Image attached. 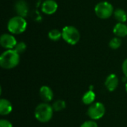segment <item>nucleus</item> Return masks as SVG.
<instances>
[{"label": "nucleus", "instance_id": "nucleus-6", "mask_svg": "<svg viewBox=\"0 0 127 127\" xmlns=\"http://www.w3.org/2000/svg\"><path fill=\"white\" fill-rule=\"evenodd\" d=\"M106 113V107L103 103L100 102H95L89 106L87 114L89 117L93 120L97 121L101 119Z\"/></svg>", "mask_w": 127, "mask_h": 127}, {"label": "nucleus", "instance_id": "nucleus-22", "mask_svg": "<svg viewBox=\"0 0 127 127\" xmlns=\"http://www.w3.org/2000/svg\"><path fill=\"white\" fill-rule=\"evenodd\" d=\"M122 71H123V73L125 75V77H127V58L124 61V63L122 64Z\"/></svg>", "mask_w": 127, "mask_h": 127}, {"label": "nucleus", "instance_id": "nucleus-16", "mask_svg": "<svg viewBox=\"0 0 127 127\" xmlns=\"http://www.w3.org/2000/svg\"><path fill=\"white\" fill-rule=\"evenodd\" d=\"M54 112H60L65 109L66 103L63 100H57L51 105Z\"/></svg>", "mask_w": 127, "mask_h": 127}, {"label": "nucleus", "instance_id": "nucleus-21", "mask_svg": "<svg viewBox=\"0 0 127 127\" xmlns=\"http://www.w3.org/2000/svg\"><path fill=\"white\" fill-rule=\"evenodd\" d=\"M0 127H13V124L7 120L1 119L0 121Z\"/></svg>", "mask_w": 127, "mask_h": 127}, {"label": "nucleus", "instance_id": "nucleus-8", "mask_svg": "<svg viewBox=\"0 0 127 127\" xmlns=\"http://www.w3.org/2000/svg\"><path fill=\"white\" fill-rule=\"evenodd\" d=\"M41 7L42 11L44 13L47 15H51L57 11L58 8V4L54 0H45L42 2Z\"/></svg>", "mask_w": 127, "mask_h": 127}, {"label": "nucleus", "instance_id": "nucleus-23", "mask_svg": "<svg viewBox=\"0 0 127 127\" xmlns=\"http://www.w3.org/2000/svg\"><path fill=\"white\" fill-rule=\"evenodd\" d=\"M125 89H126V92H127V82L126 83V84H125Z\"/></svg>", "mask_w": 127, "mask_h": 127}, {"label": "nucleus", "instance_id": "nucleus-9", "mask_svg": "<svg viewBox=\"0 0 127 127\" xmlns=\"http://www.w3.org/2000/svg\"><path fill=\"white\" fill-rule=\"evenodd\" d=\"M119 85V79L115 74H110L105 80V86L109 92H114Z\"/></svg>", "mask_w": 127, "mask_h": 127}, {"label": "nucleus", "instance_id": "nucleus-14", "mask_svg": "<svg viewBox=\"0 0 127 127\" xmlns=\"http://www.w3.org/2000/svg\"><path fill=\"white\" fill-rule=\"evenodd\" d=\"M95 97H96V95L94 92V91L93 90H89L83 95V96L82 97V101L85 105L90 106L95 103Z\"/></svg>", "mask_w": 127, "mask_h": 127}, {"label": "nucleus", "instance_id": "nucleus-19", "mask_svg": "<svg viewBox=\"0 0 127 127\" xmlns=\"http://www.w3.org/2000/svg\"><path fill=\"white\" fill-rule=\"evenodd\" d=\"M26 48H27L26 44H25L24 42H17L15 48H14V50H15L18 54H22V53H24V52L25 51Z\"/></svg>", "mask_w": 127, "mask_h": 127}, {"label": "nucleus", "instance_id": "nucleus-5", "mask_svg": "<svg viewBox=\"0 0 127 127\" xmlns=\"http://www.w3.org/2000/svg\"><path fill=\"white\" fill-rule=\"evenodd\" d=\"M114 7L112 4L108 1H101L97 4L95 7V12L97 17L102 19H106L112 16L114 13Z\"/></svg>", "mask_w": 127, "mask_h": 127}, {"label": "nucleus", "instance_id": "nucleus-7", "mask_svg": "<svg viewBox=\"0 0 127 127\" xmlns=\"http://www.w3.org/2000/svg\"><path fill=\"white\" fill-rule=\"evenodd\" d=\"M0 44L2 48L7 50H10L14 49L17 44V41L13 35L10 33H4L0 37Z\"/></svg>", "mask_w": 127, "mask_h": 127}, {"label": "nucleus", "instance_id": "nucleus-11", "mask_svg": "<svg viewBox=\"0 0 127 127\" xmlns=\"http://www.w3.org/2000/svg\"><path fill=\"white\" fill-rule=\"evenodd\" d=\"M15 10L17 16L25 17L28 13V5L25 0H18L15 4Z\"/></svg>", "mask_w": 127, "mask_h": 127}, {"label": "nucleus", "instance_id": "nucleus-12", "mask_svg": "<svg viewBox=\"0 0 127 127\" xmlns=\"http://www.w3.org/2000/svg\"><path fill=\"white\" fill-rule=\"evenodd\" d=\"M13 110V106L11 103L4 98L0 100V115L1 116H5L9 115Z\"/></svg>", "mask_w": 127, "mask_h": 127}, {"label": "nucleus", "instance_id": "nucleus-18", "mask_svg": "<svg viewBox=\"0 0 127 127\" xmlns=\"http://www.w3.org/2000/svg\"><path fill=\"white\" fill-rule=\"evenodd\" d=\"M121 44H122V41H121V38L116 36V37L112 38L110 40V42H109V47L112 49L116 50V49L119 48L121 46Z\"/></svg>", "mask_w": 127, "mask_h": 127}, {"label": "nucleus", "instance_id": "nucleus-17", "mask_svg": "<svg viewBox=\"0 0 127 127\" xmlns=\"http://www.w3.org/2000/svg\"><path fill=\"white\" fill-rule=\"evenodd\" d=\"M48 36L51 40L57 42L62 37V31H60L57 29H52L48 32Z\"/></svg>", "mask_w": 127, "mask_h": 127}, {"label": "nucleus", "instance_id": "nucleus-2", "mask_svg": "<svg viewBox=\"0 0 127 127\" xmlns=\"http://www.w3.org/2000/svg\"><path fill=\"white\" fill-rule=\"evenodd\" d=\"M54 109L48 103H41L36 106L34 110L35 118L40 123H48L53 117Z\"/></svg>", "mask_w": 127, "mask_h": 127}, {"label": "nucleus", "instance_id": "nucleus-10", "mask_svg": "<svg viewBox=\"0 0 127 127\" xmlns=\"http://www.w3.org/2000/svg\"><path fill=\"white\" fill-rule=\"evenodd\" d=\"M39 97L44 103H49L54 98V92L48 86H43L39 89Z\"/></svg>", "mask_w": 127, "mask_h": 127}, {"label": "nucleus", "instance_id": "nucleus-3", "mask_svg": "<svg viewBox=\"0 0 127 127\" xmlns=\"http://www.w3.org/2000/svg\"><path fill=\"white\" fill-rule=\"evenodd\" d=\"M27 28V22L24 17L16 16L10 19L7 22V29L12 34L22 33Z\"/></svg>", "mask_w": 127, "mask_h": 127}, {"label": "nucleus", "instance_id": "nucleus-4", "mask_svg": "<svg viewBox=\"0 0 127 127\" xmlns=\"http://www.w3.org/2000/svg\"><path fill=\"white\" fill-rule=\"evenodd\" d=\"M62 38L69 45H76L80 39V34L77 28L67 25L62 30Z\"/></svg>", "mask_w": 127, "mask_h": 127}, {"label": "nucleus", "instance_id": "nucleus-15", "mask_svg": "<svg viewBox=\"0 0 127 127\" xmlns=\"http://www.w3.org/2000/svg\"><path fill=\"white\" fill-rule=\"evenodd\" d=\"M114 16L118 22L124 23L127 20V13L124 10L118 8L114 11Z\"/></svg>", "mask_w": 127, "mask_h": 127}, {"label": "nucleus", "instance_id": "nucleus-1", "mask_svg": "<svg viewBox=\"0 0 127 127\" xmlns=\"http://www.w3.org/2000/svg\"><path fill=\"white\" fill-rule=\"evenodd\" d=\"M19 54L14 49L6 50L0 56V65L4 69L14 68L19 65Z\"/></svg>", "mask_w": 127, "mask_h": 127}, {"label": "nucleus", "instance_id": "nucleus-13", "mask_svg": "<svg viewBox=\"0 0 127 127\" xmlns=\"http://www.w3.org/2000/svg\"><path fill=\"white\" fill-rule=\"evenodd\" d=\"M114 34L118 37H125L127 36V25L124 23L118 22L117 23L113 28Z\"/></svg>", "mask_w": 127, "mask_h": 127}, {"label": "nucleus", "instance_id": "nucleus-20", "mask_svg": "<svg viewBox=\"0 0 127 127\" xmlns=\"http://www.w3.org/2000/svg\"><path fill=\"white\" fill-rule=\"evenodd\" d=\"M80 127H98V125L95 121L90 120V121H86L84 123H83Z\"/></svg>", "mask_w": 127, "mask_h": 127}]
</instances>
